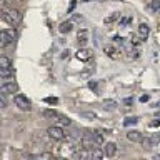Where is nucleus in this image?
<instances>
[{
	"instance_id": "obj_11",
	"label": "nucleus",
	"mask_w": 160,
	"mask_h": 160,
	"mask_svg": "<svg viewBox=\"0 0 160 160\" xmlns=\"http://www.w3.org/2000/svg\"><path fill=\"white\" fill-rule=\"evenodd\" d=\"M30 160H55V157H53V153H50V152H42V153L32 155Z\"/></svg>"
},
{
	"instance_id": "obj_21",
	"label": "nucleus",
	"mask_w": 160,
	"mask_h": 160,
	"mask_svg": "<svg viewBox=\"0 0 160 160\" xmlns=\"http://www.w3.org/2000/svg\"><path fill=\"white\" fill-rule=\"evenodd\" d=\"M152 160H160V155H155V157H153Z\"/></svg>"
},
{
	"instance_id": "obj_14",
	"label": "nucleus",
	"mask_w": 160,
	"mask_h": 160,
	"mask_svg": "<svg viewBox=\"0 0 160 160\" xmlns=\"http://www.w3.org/2000/svg\"><path fill=\"white\" fill-rule=\"evenodd\" d=\"M105 158V152L100 148H93L90 153V160H103Z\"/></svg>"
},
{
	"instance_id": "obj_5",
	"label": "nucleus",
	"mask_w": 160,
	"mask_h": 160,
	"mask_svg": "<svg viewBox=\"0 0 160 160\" xmlns=\"http://www.w3.org/2000/svg\"><path fill=\"white\" fill-rule=\"evenodd\" d=\"M15 105L20 108V110H23V112H28L30 108H32V103H30V100L27 97H23V95H15Z\"/></svg>"
},
{
	"instance_id": "obj_16",
	"label": "nucleus",
	"mask_w": 160,
	"mask_h": 160,
	"mask_svg": "<svg viewBox=\"0 0 160 160\" xmlns=\"http://www.w3.org/2000/svg\"><path fill=\"white\" fill-rule=\"evenodd\" d=\"M87 37H88V33H87V30H82V32H78V43H85L87 42Z\"/></svg>"
},
{
	"instance_id": "obj_1",
	"label": "nucleus",
	"mask_w": 160,
	"mask_h": 160,
	"mask_svg": "<svg viewBox=\"0 0 160 160\" xmlns=\"http://www.w3.org/2000/svg\"><path fill=\"white\" fill-rule=\"evenodd\" d=\"M0 18L5 20L8 25L15 27V25H18L22 22V13L17 8H2L0 10Z\"/></svg>"
},
{
	"instance_id": "obj_7",
	"label": "nucleus",
	"mask_w": 160,
	"mask_h": 160,
	"mask_svg": "<svg viewBox=\"0 0 160 160\" xmlns=\"http://www.w3.org/2000/svg\"><path fill=\"white\" fill-rule=\"evenodd\" d=\"M18 92V85L15 82H7L0 87V93L2 95H8V93H17Z\"/></svg>"
},
{
	"instance_id": "obj_15",
	"label": "nucleus",
	"mask_w": 160,
	"mask_h": 160,
	"mask_svg": "<svg viewBox=\"0 0 160 160\" xmlns=\"http://www.w3.org/2000/svg\"><path fill=\"white\" fill-rule=\"evenodd\" d=\"M72 27H73L72 22H62V23H60V32H62V33H68L70 30H72Z\"/></svg>"
},
{
	"instance_id": "obj_2",
	"label": "nucleus",
	"mask_w": 160,
	"mask_h": 160,
	"mask_svg": "<svg viewBox=\"0 0 160 160\" xmlns=\"http://www.w3.org/2000/svg\"><path fill=\"white\" fill-rule=\"evenodd\" d=\"M0 77L2 78H8L12 77V62L8 57L0 55Z\"/></svg>"
},
{
	"instance_id": "obj_3",
	"label": "nucleus",
	"mask_w": 160,
	"mask_h": 160,
	"mask_svg": "<svg viewBox=\"0 0 160 160\" xmlns=\"http://www.w3.org/2000/svg\"><path fill=\"white\" fill-rule=\"evenodd\" d=\"M13 38H15V32L13 30H0V47H7V45H10L13 42Z\"/></svg>"
},
{
	"instance_id": "obj_10",
	"label": "nucleus",
	"mask_w": 160,
	"mask_h": 160,
	"mask_svg": "<svg viewBox=\"0 0 160 160\" xmlns=\"http://www.w3.org/2000/svg\"><path fill=\"white\" fill-rule=\"evenodd\" d=\"M137 33H138V38L145 40V38L148 37V33H150V27H148L147 23H140L138 28H137Z\"/></svg>"
},
{
	"instance_id": "obj_12",
	"label": "nucleus",
	"mask_w": 160,
	"mask_h": 160,
	"mask_svg": "<svg viewBox=\"0 0 160 160\" xmlns=\"http://www.w3.org/2000/svg\"><path fill=\"white\" fill-rule=\"evenodd\" d=\"M127 138L130 140V142H142V133L138 132V130H130V132L127 133Z\"/></svg>"
},
{
	"instance_id": "obj_6",
	"label": "nucleus",
	"mask_w": 160,
	"mask_h": 160,
	"mask_svg": "<svg viewBox=\"0 0 160 160\" xmlns=\"http://www.w3.org/2000/svg\"><path fill=\"white\" fill-rule=\"evenodd\" d=\"M47 133H48V137L53 138V140H63V137H65L63 128H62V127H57V125L50 127V128L47 130Z\"/></svg>"
},
{
	"instance_id": "obj_20",
	"label": "nucleus",
	"mask_w": 160,
	"mask_h": 160,
	"mask_svg": "<svg viewBox=\"0 0 160 160\" xmlns=\"http://www.w3.org/2000/svg\"><path fill=\"white\" fill-rule=\"evenodd\" d=\"M140 100H142V102H147V100H148V95H143V97L140 98Z\"/></svg>"
},
{
	"instance_id": "obj_17",
	"label": "nucleus",
	"mask_w": 160,
	"mask_h": 160,
	"mask_svg": "<svg viewBox=\"0 0 160 160\" xmlns=\"http://www.w3.org/2000/svg\"><path fill=\"white\" fill-rule=\"evenodd\" d=\"M148 7L152 8V10H155V12H158V10H160V0H152Z\"/></svg>"
},
{
	"instance_id": "obj_9",
	"label": "nucleus",
	"mask_w": 160,
	"mask_h": 160,
	"mask_svg": "<svg viewBox=\"0 0 160 160\" xmlns=\"http://www.w3.org/2000/svg\"><path fill=\"white\" fill-rule=\"evenodd\" d=\"M93 57V52L90 48H80L77 52V58L78 60H83V62H87V60H90Z\"/></svg>"
},
{
	"instance_id": "obj_22",
	"label": "nucleus",
	"mask_w": 160,
	"mask_h": 160,
	"mask_svg": "<svg viewBox=\"0 0 160 160\" xmlns=\"http://www.w3.org/2000/svg\"><path fill=\"white\" fill-rule=\"evenodd\" d=\"M85 2H87V0H85Z\"/></svg>"
},
{
	"instance_id": "obj_8",
	"label": "nucleus",
	"mask_w": 160,
	"mask_h": 160,
	"mask_svg": "<svg viewBox=\"0 0 160 160\" xmlns=\"http://www.w3.org/2000/svg\"><path fill=\"white\" fill-rule=\"evenodd\" d=\"M72 160H90V152L87 148H77L72 153Z\"/></svg>"
},
{
	"instance_id": "obj_19",
	"label": "nucleus",
	"mask_w": 160,
	"mask_h": 160,
	"mask_svg": "<svg viewBox=\"0 0 160 160\" xmlns=\"http://www.w3.org/2000/svg\"><path fill=\"white\" fill-rule=\"evenodd\" d=\"M5 105H7V103H5V100H3V98H0V107H2V108H3V107H5Z\"/></svg>"
},
{
	"instance_id": "obj_4",
	"label": "nucleus",
	"mask_w": 160,
	"mask_h": 160,
	"mask_svg": "<svg viewBox=\"0 0 160 160\" xmlns=\"http://www.w3.org/2000/svg\"><path fill=\"white\" fill-rule=\"evenodd\" d=\"M158 143H160V133H153V135H150V137H147V138H142V145H143L145 150L157 147Z\"/></svg>"
},
{
	"instance_id": "obj_18",
	"label": "nucleus",
	"mask_w": 160,
	"mask_h": 160,
	"mask_svg": "<svg viewBox=\"0 0 160 160\" xmlns=\"http://www.w3.org/2000/svg\"><path fill=\"white\" fill-rule=\"evenodd\" d=\"M137 122H138V118H137V117H128L123 123H125V125H132V123H137Z\"/></svg>"
},
{
	"instance_id": "obj_13",
	"label": "nucleus",
	"mask_w": 160,
	"mask_h": 160,
	"mask_svg": "<svg viewBox=\"0 0 160 160\" xmlns=\"http://www.w3.org/2000/svg\"><path fill=\"white\" fill-rule=\"evenodd\" d=\"M103 152H105V155H107V157H113V155L117 153V145H115L113 142H108L107 145H105Z\"/></svg>"
}]
</instances>
